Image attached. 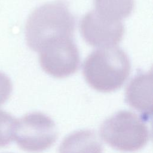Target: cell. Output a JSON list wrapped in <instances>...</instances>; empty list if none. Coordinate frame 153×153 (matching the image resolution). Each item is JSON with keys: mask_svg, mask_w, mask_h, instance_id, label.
Segmentation results:
<instances>
[{"mask_svg": "<svg viewBox=\"0 0 153 153\" xmlns=\"http://www.w3.org/2000/svg\"><path fill=\"white\" fill-rule=\"evenodd\" d=\"M100 134L112 148L124 152L138 151L149 141L150 134L143 121L136 114L121 111L102 124Z\"/></svg>", "mask_w": 153, "mask_h": 153, "instance_id": "3957f363", "label": "cell"}, {"mask_svg": "<svg viewBox=\"0 0 153 153\" xmlns=\"http://www.w3.org/2000/svg\"><path fill=\"white\" fill-rule=\"evenodd\" d=\"M74 29V17L65 4L47 3L29 15L25 26L26 41L30 49L40 52L54 41L71 38Z\"/></svg>", "mask_w": 153, "mask_h": 153, "instance_id": "6da1fadb", "label": "cell"}, {"mask_svg": "<svg viewBox=\"0 0 153 153\" xmlns=\"http://www.w3.org/2000/svg\"><path fill=\"white\" fill-rule=\"evenodd\" d=\"M130 63L120 48L108 47L91 53L83 64V75L94 90L111 92L120 88L127 79Z\"/></svg>", "mask_w": 153, "mask_h": 153, "instance_id": "7a4b0ae2", "label": "cell"}, {"mask_svg": "<svg viewBox=\"0 0 153 153\" xmlns=\"http://www.w3.org/2000/svg\"><path fill=\"white\" fill-rule=\"evenodd\" d=\"M102 145L96 133L91 130L75 131L62 142L59 153H102Z\"/></svg>", "mask_w": 153, "mask_h": 153, "instance_id": "ba28073f", "label": "cell"}, {"mask_svg": "<svg viewBox=\"0 0 153 153\" xmlns=\"http://www.w3.org/2000/svg\"><path fill=\"white\" fill-rule=\"evenodd\" d=\"M57 137L55 123L42 113H30L17 120L14 139L25 151L42 152L51 147Z\"/></svg>", "mask_w": 153, "mask_h": 153, "instance_id": "277c9868", "label": "cell"}, {"mask_svg": "<svg viewBox=\"0 0 153 153\" xmlns=\"http://www.w3.org/2000/svg\"><path fill=\"white\" fill-rule=\"evenodd\" d=\"M96 11L112 20H120L128 16L133 8V0H94Z\"/></svg>", "mask_w": 153, "mask_h": 153, "instance_id": "9c48e42d", "label": "cell"}, {"mask_svg": "<svg viewBox=\"0 0 153 153\" xmlns=\"http://www.w3.org/2000/svg\"><path fill=\"white\" fill-rule=\"evenodd\" d=\"M126 100L132 108L148 117L152 111V71L140 74L130 81L126 91Z\"/></svg>", "mask_w": 153, "mask_h": 153, "instance_id": "52a82bcc", "label": "cell"}, {"mask_svg": "<svg viewBox=\"0 0 153 153\" xmlns=\"http://www.w3.org/2000/svg\"><path fill=\"white\" fill-rule=\"evenodd\" d=\"M17 120L8 112L0 110V148L9 145L14 138Z\"/></svg>", "mask_w": 153, "mask_h": 153, "instance_id": "30bf717a", "label": "cell"}, {"mask_svg": "<svg viewBox=\"0 0 153 153\" xmlns=\"http://www.w3.org/2000/svg\"><path fill=\"white\" fill-rule=\"evenodd\" d=\"M79 29L88 44L102 48L112 47L118 44L124 32L120 20L105 17L96 10L88 12L82 17Z\"/></svg>", "mask_w": 153, "mask_h": 153, "instance_id": "8992f818", "label": "cell"}, {"mask_svg": "<svg viewBox=\"0 0 153 153\" xmlns=\"http://www.w3.org/2000/svg\"><path fill=\"white\" fill-rule=\"evenodd\" d=\"M13 89L12 83L5 74L0 72V106L10 97Z\"/></svg>", "mask_w": 153, "mask_h": 153, "instance_id": "8fae6325", "label": "cell"}, {"mask_svg": "<svg viewBox=\"0 0 153 153\" xmlns=\"http://www.w3.org/2000/svg\"><path fill=\"white\" fill-rule=\"evenodd\" d=\"M79 54L71 38L54 41L40 51L42 69L56 78H65L75 73L79 65Z\"/></svg>", "mask_w": 153, "mask_h": 153, "instance_id": "5b68a950", "label": "cell"}]
</instances>
